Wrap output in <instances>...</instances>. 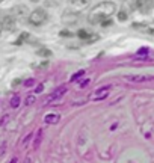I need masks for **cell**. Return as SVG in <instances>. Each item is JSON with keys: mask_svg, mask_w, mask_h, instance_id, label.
Returning a JSON list of instances; mask_svg holds the SVG:
<instances>
[{"mask_svg": "<svg viewBox=\"0 0 154 163\" xmlns=\"http://www.w3.org/2000/svg\"><path fill=\"white\" fill-rule=\"evenodd\" d=\"M59 119H60V117L58 113H48V115H46V118H44V121H46L47 124H58Z\"/></svg>", "mask_w": 154, "mask_h": 163, "instance_id": "10", "label": "cell"}, {"mask_svg": "<svg viewBox=\"0 0 154 163\" xmlns=\"http://www.w3.org/2000/svg\"><path fill=\"white\" fill-rule=\"evenodd\" d=\"M18 106H20V97H18V95H14L11 98V107L17 109Z\"/></svg>", "mask_w": 154, "mask_h": 163, "instance_id": "15", "label": "cell"}, {"mask_svg": "<svg viewBox=\"0 0 154 163\" xmlns=\"http://www.w3.org/2000/svg\"><path fill=\"white\" fill-rule=\"evenodd\" d=\"M110 23H112V21H110V20H107V18H106V20H103V23H101V24H103V26H107V24H110Z\"/></svg>", "mask_w": 154, "mask_h": 163, "instance_id": "24", "label": "cell"}, {"mask_svg": "<svg viewBox=\"0 0 154 163\" xmlns=\"http://www.w3.org/2000/svg\"><path fill=\"white\" fill-rule=\"evenodd\" d=\"M42 89H44V85H38V86H36V89H35V94L42 92Z\"/></svg>", "mask_w": 154, "mask_h": 163, "instance_id": "19", "label": "cell"}, {"mask_svg": "<svg viewBox=\"0 0 154 163\" xmlns=\"http://www.w3.org/2000/svg\"><path fill=\"white\" fill-rule=\"evenodd\" d=\"M24 163H30V159H26V160H24Z\"/></svg>", "mask_w": 154, "mask_h": 163, "instance_id": "27", "label": "cell"}, {"mask_svg": "<svg viewBox=\"0 0 154 163\" xmlns=\"http://www.w3.org/2000/svg\"><path fill=\"white\" fill-rule=\"evenodd\" d=\"M89 5H91V0H71L68 11L79 14V12H82L83 9H86Z\"/></svg>", "mask_w": 154, "mask_h": 163, "instance_id": "3", "label": "cell"}, {"mask_svg": "<svg viewBox=\"0 0 154 163\" xmlns=\"http://www.w3.org/2000/svg\"><path fill=\"white\" fill-rule=\"evenodd\" d=\"M35 101H36V97L33 95V94H30V95H27V97H26V100H24V104H26V106H32L33 103H35Z\"/></svg>", "mask_w": 154, "mask_h": 163, "instance_id": "14", "label": "cell"}, {"mask_svg": "<svg viewBox=\"0 0 154 163\" xmlns=\"http://www.w3.org/2000/svg\"><path fill=\"white\" fill-rule=\"evenodd\" d=\"M151 2H154V0H151Z\"/></svg>", "mask_w": 154, "mask_h": 163, "instance_id": "30", "label": "cell"}, {"mask_svg": "<svg viewBox=\"0 0 154 163\" xmlns=\"http://www.w3.org/2000/svg\"><path fill=\"white\" fill-rule=\"evenodd\" d=\"M65 92H67V86H60V88H58L56 91H53V92L47 97L46 104H47V103H51V101H55V100H58V98H60V97H62Z\"/></svg>", "mask_w": 154, "mask_h": 163, "instance_id": "6", "label": "cell"}, {"mask_svg": "<svg viewBox=\"0 0 154 163\" xmlns=\"http://www.w3.org/2000/svg\"><path fill=\"white\" fill-rule=\"evenodd\" d=\"M27 38H29V33H26V32H24V33H21V35H20V38L17 39V42H15V44H17V46H20L24 39H27Z\"/></svg>", "mask_w": 154, "mask_h": 163, "instance_id": "17", "label": "cell"}, {"mask_svg": "<svg viewBox=\"0 0 154 163\" xmlns=\"http://www.w3.org/2000/svg\"><path fill=\"white\" fill-rule=\"evenodd\" d=\"M2 30H3V29H2V26H0V33H2Z\"/></svg>", "mask_w": 154, "mask_h": 163, "instance_id": "28", "label": "cell"}, {"mask_svg": "<svg viewBox=\"0 0 154 163\" xmlns=\"http://www.w3.org/2000/svg\"><path fill=\"white\" fill-rule=\"evenodd\" d=\"M36 55L41 56V58H50L51 56V50H48V48H39L36 51Z\"/></svg>", "mask_w": 154, "mask_h": 163, "instance_id": "12", "label": "cell"}, {"mask_svg": "<svg viewBox=\"0 0 154 163\" xmlns=\"http://www.w3.org/2000/svg\"><path fill=\"white\" fill-rule=\"evenodd\" d=\"M9 163H17V159H15V157H14V159H11V162Z\"/></svg>", "mask_w": 154, "mask_h": 163, "instance_id": "26", "label": "cell"}, {"mask_svg": "<svg viewBox=\"0 0 154 163\" xmlns=\"http://www.w3.org/2000/svg\"><path fill=\"white\" fill-rule=\"evenodd\" d=\"M0 26L3 30H14L15 29V18L12 15H5L0 21Z\"/></svg>", "mask_w": 154, "mask_h": 163, "instance_id": "5", "label": "cell"}, {"mask_svg": "<svg viewBox=\"0 0 154 163\" xmlns=\"http://www.w3.org/2000/svg\"><path fill=\"white\" fill-rule=\"evenodd\" d=\"M0 2H3V0H0Z\"/></svg>", "mask_w": 154, "mask_h": 163, "instance_id": "29", "label": "cell"}, {"mask_svg": "<svg viewBox=\"0 0 154 163\" xmlns=\"http://www.w3.org/2000/svg\"><path fill=\"white\" fill-rule=\"evenodd\" d=\"M35 83V80L33 79H29V80H26V86H32Z\"/></svg>", "mask_w": 154, "mask_h": 163, "instance_id": "20", "label": "cell"}, {"mask_svg": "<svg viewBox=\"0 0 154 163\" xmlns=\"http://www.w3.org/2000/svg\"><path fill=\"white\" fill-rule=\"evenodd\" d=\"M115 9H117V5H115L113 2H110V0H107V2H101V3L95 5L94 9L89 12V15H88V21L92 23V24L100 23V21H103V20L109 18L110 15H113V14H115Z\"/></svg>", "mask_w": 154, "mask_h": 163, "instance_id": "1", "label": "cell"}, {"mask_svg": "<svg viewBox=\"0 0 154 163\" xmlns=\"http://www.w3.org/2000/svg\"><path fill=\"white\" fill-rule=\"evenodd\" d=\"M60 35H62V36H71V33H70L68 30H62V32H60Z\"/></svg>", "mask_w": 154, "mask_h": 163, "instance_id": "21", "label": "cell"}, {"mask_svg": "<svg viewBox=\"0 0 154 163\" xmlns=\"http://www.w3.org/2000/svg\"><path fill=\"white\" fill-rule=\"evenodd\" d=\"M46 20H47V12L44 9H35L29 15V23L32 26H41Z\"/></svg>", "mask_w": 154, "mask_h": 163, "instance_id": "2", "label": "cell"}, {"mask_svg": "<svg viewBox=\"0 0 154 163\" xmlns=\"http://www.w3.org/2000/svg\"><path fill=\"white\" fill-rule=\"evenodd\" d=\"M29 11H27V8L23 6V5H18V6H15L14 9H12V17L15 18V20H23V18H29Z\"/></svg>", "mask_w": 154, "mask_h": 163, "instance_id": "4", "label": "cell"}, {"mask_svg": "<svg viewBox=\"0 0 154 163\" xmlns=\"http://www.w3.org/2000/svg\"><path fill=\"white\" fill-rule=\"evenodd\" d=\"M125 79H127V80H130V82H133V83H141V82L153 80L154 77H153V76H142V74H139V76H127Z\"/></svg>", "mask_w": 154, "mask_h": 163, "instance_id": "9", "label": "cell"}, {"mask_svg": "<svg viewBox=\"0 0 154 163\" xmlns=\"http://www.w3.org/2000/svg\"><path fill=\"white\" fill-rule=\"evenodd\" d=\"M109 89H110V86H103V88H100V89H97L92 95V100L95 101H98V100H103V98H106L107 97V92H109Z\"/></svg>", "mask_w": 154, "mask_h": 163, "instance_id": "8", "label": "cell"}, {"mask_svg": "<svg viewBox=\"0 0 154 163\" xmlns=\"http://www.w3.org/2000/svg\"><path fill=\"white\" fill-rule=\"evenodd\" d=\"M8 115H5V117H3V119H2V121H0V124H5V122H6V121H8Z\"/></svg>", "mask_w": 154, "mask_h": 163, "instance_id": "23", "label": "cell"}, {"mask_svg": "<svg viewBox=\"0 0 154 163\" xmlns=\"http://www.w3.org/2000/svg\"><path fill=\"white\" fill-rule=\"evenodd\" d=\"M82 76H85V70H80V71H77L76 74H73V76H71V80H70V82H76L77 79H80Z\"/></svg>", "mask_w": 154, "mask_h": 163, "instance_id": "16", "label": "cell"}, {"mask_svg": "<svg viewBox=\"0 0 154 163\" xmlns=\"http://www.w3.org/2000/svg\"><path fill=\"white\" fill-rule=\"evenodd\" d=\"M62 21L67 24H76L79 21V14L76 12H71V11H67L64 15H62Z\"/></svg>", "mask_w": 154, "mask_h": 163, "instance_id": "7", "label": "cell"}, {"mask_svg": "<svg viewBox=\"0 0 154 163\" xmlns=\"http://www.w3.org/2000/svg\"><path fill=\"white\" fill-rule=\"evenodd\" d=\"M77 35H79V38H82V39H88V38H91V39H94V36L91 35L88 30H85V29H82V30H79L77 32Z\"/></svg>", "mask_w": 154, "mask_h": 163, "instance_id": "13", "label": "cell"}, {"mask_svg": "<svg viewBox=\"0 0 154 163\" xmlns=\"http://www.w3.org/2000/svg\"><path fill=\"white\" fill-rule=\"evenodd\" d=\"M147 51H148L147 48H141V50H139V53H147Z\"/></svg>", "mask_w": 154, "mask_h": 163, "instance_id": "25", "label": "cell"}, {"mask_svg": "<svg viewBox=\"0 0 154 163\" xmlns=\"http://www.w3.org/2000/svg\"><path fill=\"white\" fill-rule=\"evenodd\" d=\"M41 140H42V128H38V131H36V134H35V140H33V148L35 150L39 147Z\"/></svg>", "mask_w": 154, "mask_h": 163, "instance_id": "11", "label": "cell"}, {"mask_svg": "<svg viewBox=\"0 0 154 163\" xmlns=\"http://www.w3.org/2000/svg\"><path fill=\"white\" fill-rule=\"evenodd\" d=\"M89 82H91V80H83L82 83H80V88H85V86H86V85H88Z\"/></svg>", "mask_w": 154, "mask_h": 163, "instance_id": "22", "label": "cell"}, {"mask_svg": "<svg viewBox=\"0 0 154 163\" xmlns=\"http://www.w3.org/2000/svg\"><path fill=\"white\" fill-rule=\"evenodd\" d=\"M118 20L119 21H125L127 20V12H124V11L118 12Z\"/></svg>", "mask_w": 154, "mask_h": 163, "instance_id": "18", "label": "cell"}]
</instances>
